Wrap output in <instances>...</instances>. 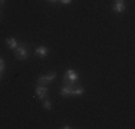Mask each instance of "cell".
Masks as SVG:
<instances>
[{
    "label": "cell",
    "instance_id": "6da1fadb",
    "mask_svg": "<svg viewBox=\"0 0 135 129\" xmlns=\"http://www.w3.org/2000/svg\"><path fill=\"white\" fill-rule=\"evenodd\" d=\"M78 80V73L73 69H68L63 76V85H75Z\"/></svg>",
    "mask_w": 135,
    "mask_h": 129
},
{
    "label": "cell",
    "instance_id": "7a4b0ae2",
    "mask_svg": "<svg viewBox=\"0 0 135 129\" xmlns=\"http://www.w3.org/2000/svg\"><path fill=\"white\" fill-rule=\"evenodd\" d=\"M15 56L17 57L19 60H26L29 57V47L22 44V46H17L15 49Z\"/></svg>",
    "mask_w": 135,
    "mask_h": 129
},
{
    "label": "cell",
    "instance_id": "3957f363",
    "mask_svg": "<svg viewBox=\"0 0 135 129\" xmlns=\"http://www.w3.org/2000/svg\"><path fill=\"white\" fill-rule=\"evenodd\" d=\"M36 95H37V98L40 99V101H45V99L47 98V93H49V89H47V86L46 85H37L36 86Z\"/></svg>",
    "mask_w": 135,
    "mask_h": 129
},
{
    "label": "cell",
    "instance_id": "277c9868",
    "mask_svg": "<svg viewBox=\"0 0 135 129\" xmlns=\"http://www.w3.org/2000/svg\"><path fill=\"white\" fill-rule=\"evenodd\" d=\"M55 77H56V73L52 72L49 73V75H45V76H40L39 79H37V85H47V83L53 82Z\"/></svg>",
    "mask_w": 135,
    "mask_h": 129
},
{
    "label": "cell",
    "instance_id": "5b68a950",
    "mask_svg": "<svg viewBox=\"0 0 135 129\" xmlns=\"http://www.w3.org/2000/svg\"><path fill=\"white\" fill-rule=\"evenodd\" d=\"M125 7H127V4H125V0H115L114 2V12L117 13H122L125 10Z\"/></svg>",
    "mask_w": 135,
    "mask_h": 129
},
{
    "label": "cell",
    "instance_id": "8992f818",
    "mask_svg": "<svg viewBox=\"0 0 135 129\" xmlns=\"http://www.w3.org/2000/svg\"><path fill=\"white\" fill-rule=\"evenodd\" d=\"M72 89H73V85H63L62 89H60V95H62L63 98L72 96Z\"/></svg>",
    "mask_w": 135,
    "mask_h": 129
},
{
    "label": "cell",
    "instance_id": "52a82bcc",
    "mask_svg": "<svg viewBox=\"0 0 135 129\" xmlns=\"http://www.w3.org/2000/svg\"><path fill=\"white\" fill-rule=\"evenodd\" d=\"M47 53H49V49H47L46 46H39V47H36V54H39L40 57H46Z\"/></svg>",
    "mask_w": 135,
    "mask_h": 129
},
{
    "label": "cell",
    "instance_id": "ba28073f",
    "mask_svg": "<svg viewBox=\"0 0 135 129\" xmlns=\"http://www.w3.org/2000/svg\"><path fill=\"white\" fill-rule=\"evenodd\" d=\"M6 43H7V46L10 47L12 50H15L16 47L19 46V44H17V40H16L15 37H7V39H6Z\"/></svg>",
    "mask_w": 135,
    "mask_h": 129
},
{
    "label": "cell",
    "instance_id": "9c48e42d",
    "mask_svg": "<svg viewBox=\"0 0 135 129\" xmlns=\"http://www.w3.org/2000/svg\"><path fill=\"white\" fill-rule=\"evenodd\" d=\"M85 93V89L83 88H73L72 89V96H82Z\"/></svg>",
    "mask_w": 135,
    "mask_h": 129
},
{
    "label": "cell",
    "instance_id": "30bf717a",
    "mask_svg": "<svg viewBox=\"0 0 135 129\" xmlns=\"http://www.w3.org/2000/svg\"><path fill=\"white\" fill-rule=\"evenodd\" d=\"M4 66H6V63H4V60L0 57V79L3 77V72H4Z\"/></svg>",
    "mask_w": 135,
    "mask_h": 129
},
{
    "label": "cell",
    "instance_id": "8fae6325",
    "mask_svg": "<svg viewBox=\"0 0 135 129\" xmlns=\"http://www.w3.org/2000/svg\"><path fill=\"white\" fill-rule=\"evenodd\" d=\"M43 108L46 109V111H50V109H52V103L45 99V101H43Z\"/></svg>",
    "mask_w": 135,
    "mask_h": 129
},
{
    "label": "cell",
    "instance_id": "7c38bea8",
    "mask_svg": "<svg viewBox=\"0 0 135 129\" xmlns=\"http://www.w3.org/2000/svg\"><path fill=\"white\" fill-rule=\"evenodd\" d=\"M57 2H60L62 4H70V3H72V0H57Z\"/></svg>",
    "mask_w": 135,
    "mask_h": 129
},
{
    "label": "cell",
    "instance_id": "4fadbf2b",
    "mask_svg": "<svg viewBox=\"0 0 135 129\" xmlns=\"http://www.w3.org/2000/svg\"><path fill=\"white\" fill-rule=\"evenodd\" d=\"M47 2H49V3H56L57 0H47Z\"/></svg>",
    "mask_w": 135,
    "mask_h": 129
},
{
    "label": "cell",
    "instance_id": "5bb4252c",
    "mask_svg": "<svg viewBox=\"0 0 135 129\" xmlns=\"http://www.w3.org/2000/svg\"><path fill=\"white\" fill-rule=\"evenodd\" d=\"M4 4V0H0V6H3Z\"/></svg>",
    "mask_w": 135,
    "mask_h": 129
},
{
    "label": "cell",
    "instance_id": "9a60e30c",
    "mask_svg": "<svg viewBox=\"0 0 135 129\" xmlns=\"http://www.w3.org/2000/svg\"><path fill=\"white\" fill-rule=\"evenodd\" d=\"M0 19H2V13H0Z\"/></svg>",
    "mask_w": 135,
    "mask_h": 129
}]
</instances>
